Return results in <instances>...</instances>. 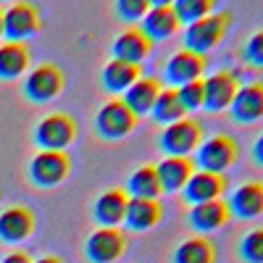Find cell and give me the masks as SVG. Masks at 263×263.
<instances>
[{
  "instance_id": "1",
  "label": "cell",
  "mask_w": 263,
  "mask_h": 263,
  "mask_svg": "<svg viewBox=\"0 0 263 263\" xmlns=\"http://www.w3.org/2000/svg\"><path fill=\"white\" fill-rule=\"evenodd\" d=\"M232 27V13L227 11H213L211 16L195 21L184 29V48L192 53L208 55L211 50H216L224 42L227 32Z\"/></svg>"
},
{
  "instance_id": "2",
  "label": "cell",
  "mask_w": 263,
  "mask_h": 263,
  "mask_svg": "<svg viewBox=\"0 0 263 263\" xmlns=\"http://www.w3.org/2000/svg\"><path fill=\"white\" fill-rule=\"evenodd\" d=\"M192 156H195L192 158L195 168L224 174L239 161V142L229 135H213V137L203 140L200 147H197Z\"/></svg>"
},
{
  "instance_id": "3",
  "label": "cell",
  "mask_w": 263,
  "mask_h": 263,
  "mask_svg": "<svg viewBox=\"0 0 263 263\" xmlns=\"http://www.w3.org/2000/svg\"><path fill=\"white\" fill-rule=\"evenodd\" d=\"M69 177H71V156L66 150H40L29 161V179L42 190L58 187Z\"/></svg>"
},
{
  "instance_id": "4",
  "label": "cell",
  "mask_w": 263,
  "mask_h": 263,
  "mask_svg": "<svg viewBox=\"0 0 263 263\" xmlns=\"http://www.w3.org/2000/svg\"><path fill=\"white\" fill-rule=\"evenodd\" d=\"M205 140L203 135V124L197 119H179L174 124H166L161 137H158V147L166 153V156H184L190 158L192 153L200 147V142Z\"/></svg>"
},
{
  "instance_id": "5",
  "label": "cell",
  "mask_w": 263,
  "mask_h": 263,
  "mask_svg": "<svg viewBox=\"0 0 263 263\" xmlns=\"http://www.w3.org/2000/svg\"><path fill=\"white\" fill-rule=\"evenodd\" d=\"M137 129V116L126 108V103L121 98H111L108 103H103L95 114V132L100 140L116 142L129 137Z\"/></svg>"
},
{
  "instance_id": "6",
  "label": "cell",
  "mask_w": 263,
  "mask_h": 263,
  "mask_svg": "<svg viewBox=\"0 0 263 263\" xmlns=\"http://www.w3.org/2000/svg\"><path fill=\"white\" fill-rule=\"evenodd\" d=\"M79 124L74 116L55 111L48 114L45 119H40L34 126V142L40 150H66L74 140H77Z\"/></svg>"
},
{
  "instance_id": "7",
  "label": "cell",
  "mask_w": 263,
  "mask_h": 263,
  "mask_svg": "<svg viewBox=\"0 0 263 263\" xmlns=\"http://www.w3.org/2000/svg\"><path fill=\"white\" fill-rule=\"evenodd\" d=\"M42 13L29 0H13L3 11V37L8 42H27L29 37L40 34Z\"/></svg>"
},
{
  "instance_id": "8",
  "label": "cell",
  "mask_w": 263,
  "mask_h": 263,
  "mask_svg": "<svg viewBox=\"0 0 263 263\" xmlns=\"http://www.w3.org/2000/svg\"><path fill=\"white\" fill-rule=\"evenodd\" d=\"M66 90V74L58 63H37L24 79V95L32 103H50Z\"/></svg>"
},
{
  "instance_id": "9",
  "label": "cell",
  "mask_w": 263,
  "mask_h": 263,
  "mask_svg": "<svg viewBox=\"0 0 263 263\" xmlns=\"http://www.w3.org/2000/svg\"><path fill=\"white\" fill-rule=\"evenodd\" d=\"M129 248L121 227H98L84 242V258L90 263H116Z\"/></svg>"
},
{
  "instance_id": "10",
  "label": "cell",
  "mask_w": 263,
  "mask_h": 263,
  "mask_svg": "<svg viewBox=\"0 0 263 263\" xmlns=\"http://www.w3.org/2000/svg\"><path fill=\"white\" fill-rule=\"evenodd\" d=\"M205 69H208V58L205 55L182 48V50L174 53L166 61V66H163V79H166L163 87H174V90H177V87H182L187 82L203 79Z\"/></svg>"
},
{
  "instance_id": "11",
  "label": "cell",
  "mask_w": 263,
  "mask_h": 263,
  "mask_svg": "<svg viewBox=\"0 0 263 263\" xmlns=\"http://www.w3.org/2000/svg\"><path fill=\"white\" fill-rule=\"evenodd\" d=\"M237 90H239V79H237V74H232V71H227V69L213 71L211 77L203 79V92H205V98H203V108H205L208 114L229 111V105H232Z\"/></svg>"
},
{
  "instance_id": "12",
  "label": "cell",
  "mask_w": 263,
  "mask_h": 263,
  "mask_svg": "<svg viewBox=\"0 0 263 263\" xmlns=\"http://www.w3.org/2000/svg\"><path fill=\"white\" fill-rule=\"evenodd\" d=\"M229 190V182L224 174H213V171H200L195 168V174L187 179L182 195L190 205H197V203H208V200H221Z\"/></svg>"
},
{
  "instance_id": "13",
  "label": "cell",
  "mask_w": 263,
  "mask_h": 263,
  "mask_svg": "<svg viewBox=\"0 0 263 263\" xmlns=\"http://www.w3.org/2000/svg\"><path fill=\"white\" fill-rule=\"evenodd\" d=\"M156 50V42H153L140 27H126L124 32H119V37L114 40L111 53L116 61L124 63H137L142 66V61H147Z\"/></svg>"
},
{
  "instance_id": "14",
  "label": "cell",
  "mask_w": 263,
  "mask_h": 263,
  "mask_svg": "<svg viewBox=\"0 0 263 263\" xmlns=\"http://www.w3.org/2000/svg\"><path fill=\"white\" fill-rule=\"evenodd\" d=\"M227 205H229V213L239 218V221H253V218L263 216V182L253 179L234 187Z\"/></svg>"
},
{
  "instance_id": "15",
  "label": "cell",
  "mask_w": 263,
  "mask_h": 263,
  "mask_svg": "<svg viewBox=\"0 0 263 263\" xmlns=\"http://www.w3.org/2000/svg\"><path fill=\"white\" fill-rule=\"evenodd\" d=\"M232 119L237 124H253L263 119V79L239 84V90L229 105Z\"/></svg>"
},
{
  "instance_id": "16",
  "label": "cell",
  "mask_w": 263,
  "mask_h": 263,
  "mask_svg": "<svg viewBox=\"0 0 263 263\" xmlns=\"http://www.w3.org/2000/svg\"><path fill=\"white\" fill-rule=\"evenodd\" d=\"M129 205V195L124 187H111L95 197L92 203V218L98 227H121Z\"/></svg>"
},
{
  "instance_id": "17",
  "label": "cell",
  "mask_w": 263,
  "mask_h": 263,
  "mask_svg": "<svg viewBox=\"0 0 263 263\" xmlns=\"http://www.w3.org/2000/svg\"><path fill=\"white\" fill-rule=\"evenodd\" d=\"M229 205L227 200L221 197V200H208V203H197L190 208V227L195 232H200V234H208V232H216V229H221L229 224Z\"/></svg>"
},
{
  "instance_id": "18",
  "label": "cell",
  "mask_w": 263,
  "mask_h": 263,
  "mask_svg": "<svg viewBox=\"0 0 263 263\" xmlns=\"http://www.w3.org/2000/svg\"><path fill=\"white\" fill-rule=\"evenodd\" d=\"M163 218V205L161 200H150V197H129V205H126V216H124V224L132 232H147V229H156Z\"/></svg>"
},
{
  "instance_id": "19",
  "label": "cell",
  "mask_w": 263,
  "mask_h": 263,
  "mask_svg": "<svg viewBox=\"0 0 263 263\" xmlns=\"http://www.w3.org/2000/svg\"><path fill=\"white\" fill-rule=\"evenodd\" d=\"M34 232V213L27 205H13L0 213V239L3 242H24Z\"/></svg>"
},
{
  "instance_id": "20",
  "label": "cell",
  "mask_w": 263,
  "mask_h": 263,
  "mask_svg": "<svg viewBox=\"0 0 263 263\" xmlns=\"http://www.w3.org/2000/svg\"><path fill=\"white\" fill-rule=\"evenodd\" d=\"M161 90H163L161 79H156V77H140V79L121 95V100L126 103L129 111L140 119V116H147V114H150V108L156 105V98L161 95Z\"/></svg>"
},
{
  "instance_id": "21",
  "label": "cell",
  "mask_w": 263,
  "mask_h": 263,
  "mask_svg": "<svg viewBox=\"0 0 263 263\" xmlns=\"http://www.w3.org/2000/svg\"><path fill=\"white\" fill-rule=\"evenodd\" d=\"M140 77H142V66H137V63H124V61H116V58L108 61L105 69L100 71L103 90L111 92V95H124Z\"/></svg>"
},
{
  "instance_id": "22",
  "label": "cell",
  "mask_w": 263,
  "mask_h": 263,
  "mask_svg": "<svg viewBox=\"0 0 263 263\" xmlns=\"http://www.w3.org/2000/svg\"><path fill=\"white\" fill-rule=\"evenodd\" d=\"M156 168H158L163 192H182L187 179L195 174L192 158H184V156H166L161 163H156Z\"/></svg>"
},
{
  "instance_id": "23",
  "label": "cell",
  "mask_w": 263,
  "mask_h": 263,
  "mask_svg": "<svg viewBox=\"0 0 263 263\" xmlns=\"http://www.w3.org/2000/svg\"><path fill=\"white\" fill-rule=\"evenodd\" d=\"M32 53L27 42H3L0 45V79L13 82L29 71Z\"/></svg>"
},
{
  "instance_id": "24",
  "label": "cell",
  "mask_w": 263,
  "mask_h": 263,
  "mask_svg": "<svg viewBox=\"0 0 263 263\" xmlns=\"http://www.w3.org/2000/svg\"><path fill=\"white\" fill-rule=\"evenodd\" d=\"M216 258H218V248L213 239L205 234H195L177 245L171 263H216Z\"/></svg>"
},
{
  "instance_id": "25",
  "label": "cell",
  "mask_w": 263,
  "mask_h": 263,
  "mask_svg": "<svg viewBox=\"0 0 263 263\" xmlns=\"http://www.w3.org/2000/svg\"><path fill=\"white\" fill-rule=\"evenodd\" d=\"M137 27L153 42H161V40H168L171 34H177L182 24H179L177 13H174V8H150Z\"/></svg>"
},
{
  "instance_id": "26",
  "label": "cell",
  "mask_w": 263,
  "mask_h": 263,
  "mask_svg": "<svg viewBox=\"0 0 263 263\" xmlns=\"http://www.w3.org/2000/svg\"><path fill=\"white\" fill-rule=\"evenodd\" d=\"M126 195L129 197H150V200H158V197L163 195V190H161L156 163H142L140 168L132 171V177L126 182Z\"/></svg>"
},
{
  "instance_id": "27",
  "label": "cell",
  "mask_w": 263,
  "mask_h": 263,
  "mask_svg": "<svg viewBox=\"0 0 263 263\" xmlns=\"http://www.w3.org/2000/svg\"><path fill=\"white\" fill-rule=\"evenodd\" d=\"M150 116L156 119L158 124H163V126L187 116V111L182 108V103H179L177 90H174V87H163V90H161V95L156 98V105L150 108Z\"/></svg>"
},
{
  "instance_id": "28",
  "label": "cell",
  "mask_w": 263,
  "mask_h": 263,
  "mask_svg": "<svg viewBox=\"0 0 263 263\" xmlns=\"http://www.w3.org/2000/svg\"><path fill=\"white\" fill-rule=\"evenodd\" d=\"M171 8H174V13H177L179 24L190 27V24H195V21H200V18L213 13L216 0H174Z\"/></svg>"
},
{
  "instance_id": "29",
  "label": "cell",
  "mask_w": 263,
  "mask_h": 263,
  "mask_svg": "<svg viewBox=\"0 0 263 263\" xmlns=\"http://www.w3.org/2000/svg\"><path fill=\"white\" fill-rule=\"evenodd\" d=\"M239 258L245 263H263V227H255L239 239Z\"/></svg>"
},
{
  "instance_id": "30",
  "label": "cell",
  "mask_w": 263,
  "mask_h": 263,
  "mask_svg": "<svg viewBox=\"0 0 263 263\" xmlns=\"http://www.w3.org/2000/svg\"><path fill=\"white\" fill-rule=\"evenodd\" d=\"M114 8H116V16L121 21H126L129 27H137L145 18V13L150 11V3L147 0H116Z\"/></svg>"
},
{
  "instance_id": "31",
  "label": "cell",
  "mask_w": 263,
  "mask_h": 263,
  "mask_svg": "<svg viewBox=\"0 0 263 263\" xmlns=\"http://www.w3.org/2000/svg\"><path fill=\"white\" fill-rule=\"evenodd\" d=\"M177 98H179V103H182V108H184L187 114L197 111V108H203V98H205L203 79H195V82H187V84L177 87Z\"/></svg>"
},
{
  "instance_id": "32",
  "label": "cell",
  "mask_w": 263,
  "mask_h": 263,
  "mask_svg": "<svg viewBox=\"0 0 263 263\" xmlns=\"http://www.w3.org/2000/svg\"><path fill=\"white\" fill-rule=\"evenodd\" d=\"M242 58H245L250 66H258V69H263V29L253 32V34L245 40Z\"/></svg>"
},
{
  "instance_id": "33",
  "label": "cell",
  "mask_w": 263,
  "mask_h": 263,
  "mask_svg": "<svg viewBox=\"0 0 263 263\" xmlns=\"http://www.w3.org/2000/svg\"><path fill=\"white\" fill-rule=\"evenodd\" d=\"M3 263H32V258H29V253H11L3 258Z\"/></svg>"
},
{
  "instance_id": "34",
  "label": "cell",
  "mask_w": 263,
  "mask_h": 263,
  "mask_svg": "<svg viewBox=\"0 0 263 263\" xmlns=\"http://www.w3.org/2000/svg\"><path fill=\"white\" fill-rule=\"evenodd\" d=\"M253 158H255V163L258 166H263V135L255 140V145H253Z\"/></svg>"
},
{
  "instance_id": "35",
  "label": "cell",
  "mask_w": 263,
  "mask_h": 263,
  "mask_svg": "<svg viewBox=\"0 0 263 263\" xmlns=\"http://www.w3.org/2000/svg\"><path fill=\"white\" fill-rule=\"evenodd\" d=\"M150 8H171L174 6V0H147Z\"/></svg>"
},
{
  "instance_id": "36",
  "label": "cell",
  "mask_w": 263,
  "mask_h": 263,
  "mask_svg": "<svg viewBox=\"0 0 263 263\" xmlns=\"http://www.w3.org/2000/svg\"><path fill=\"white\" fill-rule=\"evenodd\" d=\"M32 263H66V260L58 258V255H42L40 260H32Z\"/></svg>"
},
{
  "instance_id": "37",
  "label": "cell",
  "mask_w": 263,
  "mask_h": 263,
  "mask_svg": "<svg viewBox=\"0 0 263 263\" xmlns=\"http://www.w3.org/2000/svg\"><path fill=\"white\" fill-rule=\"evenodd\" d=\"M0 37H3V8H0Z\"/></svg>"
}]
</instances>
